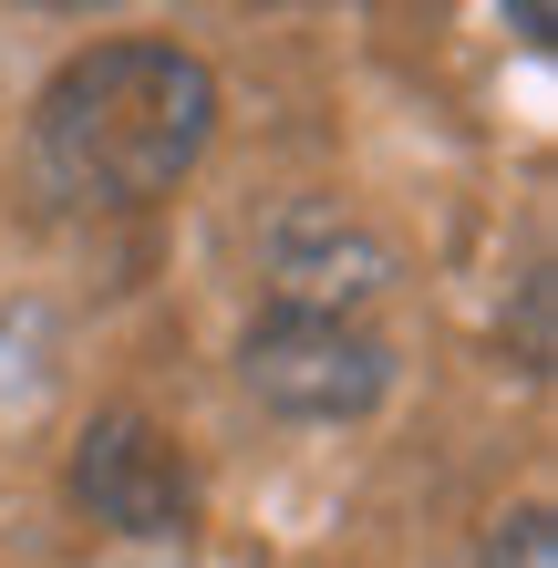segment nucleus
Instances as JSON below:
<instances>
[{
  "label": "nucleus",
  "instance_id": "nucleus-1",
  "mask_svg": "<svg viewBox=\"0 0 558 568\" xmlns=\"http://www.w3.org/2000/svg\"><path fill=\"white\" fill-rule=\"evenodd\" d=\"M217 135V73L176 42H93L31 104V176L73 217H135L196 176Z\"/></svg>",
  "mask_w": 558,
  "mask_h": 568
},
{
  "label": "nucleus",
  "instance_id": "nucleus-2",
  "mask_svg": "<svg viewBox=\"0 0 558 568\" xmlns=\"http://www.w3.org/2000/svg\"><path fill=\"white\" fill-rule=\"evenodd\" d=\"M239 383L280 424H363L393 383V352L363 321H332V311H258L239 342Z\"/></svg>",
  "mask_w": 558,
  "mask_h": 568
},
{
  "label": "nucleus",
  "instance_id": "nucleus-3",
  "mask_svg": "<svg viewBox=\"0 0 558 568\" xmlns=\"http://www.w3.org/2000/svg\"><path fill=\"white\" fill-rule=\"evenodd\" d=\"M73 507L114 538H186L196 527V476L155 414H93L73 445Z\"/></svg>",
  "mask_w": 558,
  "mask_h": 568
},
{
  "label": "nucleus",
  "instance_id": "nucleus-4",
  "mask_svg": "<svg viewBox=\"0 0 558 568\" xmlns=\"http://www.w3.org/2000/svg\"><path fill=\"white\" fill-rule=\"evenodd\" d=\"M270 280H280L270 311H332V321H352V300L383 290V248H373L352 217L301 207V217L270 227Z\"/></svg>",
  "mask_w": 558,
  "mask_h": 568
},
{
  "label": "nucleus",
  "instance_id": "nucleus-5",
  "mask_svg": "<svg viewBox=\"0 0 558 568\" xmlns=\"http://www.w3.org/2000/svg\"><path fill=\"white\" fill-rule=\"evenodd\" d=\"M486 568H558V527H548V507L497 517V538H486Z\"/></svg>",
  "mask_w": 558,
  "mask_h": 568
}]
</instances>
